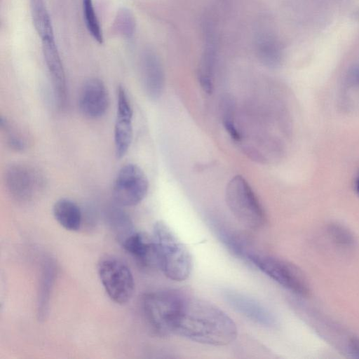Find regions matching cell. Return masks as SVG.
<instances>
[{
	"label": "cell",
	"mask_w": 359,
	"mask_h": 359,
	"mask_svg": "<svg viewBox=\"0 0 359 359\" xmlns=\"http://www.w3.org/2000/svg\"><path fill=\"white\" fill-rule=\"evenodd\" d=\"M234 321L215 305L188 294L184 296L173 323L172 333L211 346H225L235 340Z\"/></svg>",
	"instance_id": "cell-1"
},
{
	"label": "cell",
	"mask_w": 359,
	"mask_h": 359,
	"mask_svg": "<svg viewBox=\"0 0 359 359\" xmlns=\"http://www.w3.org/2000/svg\"><path fill=\"white\" fill-rule=\"evenodd\" d=\"M158 268L174 281L189 278L192 269V259L186 245L163 221L156 222L153 228Z\"/></svg>",
	"instance_id": "cell-2"
},
{
	"label": "cell",
	"mask_w": 359,
	"mask_h": 359,
	"mask_svg": "<svg viewBox=\"0 0 359 359\" xmlns=\"http://www.w3.org/2000/svg\"><path fill=\"white\" fill-rule=\"evenodd\" d=\"M186 294L175 289L154 291L143 296V314L154 334L159 337L173 334L174 320Z\"/></svg>",
	"instance_id": "cell-3"
},
{
	"label": "cell",
	"mask_w": 359,
	"mask_h": 359,
	"mask_svg": "<svg viewBox=\"0 0 359 359\" xmlns=\"http://www.w3.org/2000/svg\"><path fill=\"white\" fill-rule=\"evenodd\" d=\"M225 200L236 219L245 226L258 229L266 223L265 212L250 185L241 175L228 182Z\"/></svg>",
	"instance_id": "cell-4"
},
{
	"label": "cell",
	"mask_w": 359,
	"mask_h": 359,
	"mask_svg": "<svg viewBox=\"0 0 359 359\" xmlns=\"http://www.w3.org/2000/svg\"><path fill=\"white\" fill-rule=\"evenodd\" d=\"M246 261L277 283L295 293L306 297L309 294L310 287L306 278L299 268L285 259L259 254L252 250Z\"/></svg>",
	"instance_id": "cell-5"
},
{
	"label": "cell",
	"mask_w": 359,
	"mask_h": 359,
	"mask_svg": "<svg viewBox=\"0 0 359 359\" xmlns=\"http://www.w3.org/2000/svg\"><path fill=\"white\" fill-rule=\"evenodd\" d=\"M97 273L106 293L113 302L124 304L131 299L134 278L122 261L114 257L103 258L98 263Z\"/></svg>",
	"instance_id": "cell-6"
},
{
	"label": "cell",
	"mask_w": 359,
	"mask_h": 359,
	"mask_svg": "<svg viewBox=\"0 0 359 359\" xmlns=\"http://www.w3.org/2000/svg\"><path fill=\"white\" fill-rule=\"evenodd\" d=\"M149 181L137 165L127 163L117 173L112 194L119 206L130 207L139 204L147 196Z\"/></svg>",
	"instance_id": "cell-7"
},
{
	"label": "cell",
	"mask_w": 359,
	"mask_h": 359,
	"mask_svg": "<svg viewBox=\"0 0 359 359\" xmlns=\"http://www.w3.org/2000/svg\"><path fill=\"white\" fill-rule=\"evenodd\" d=\"M6 187L11 196L18 201H29L41 189L42 175L32 167L20 163L9 165L5 172Z\"/></svg>",
	"instance_id": "cell-8"
},
{
	"label": "cell",
	"mask_w": 359,
	"mask_h": 359,
	"mask_svg": "<svg viewBox=\"0 0 359 359\" xmlns=\"http://www.w3.org/2000/svg\"><path fill=\"white\" fill-rule=\"evenodd\" d=\"M133 111L127 92L123 86L117 89V108L114 125L115 154L123 157L128 152L133 140Z\"/></svg>",
	"instance_id": "cell-9"
},
{
	"label": "cell",
	"mask_w": 359,
	"mask_h": 359,
	"mask_svg": "<svg viewBox=\"0 0 359 359\" xmlns=\"http://www.w3.org/2000/svg\"><path fill=\"white\" fill-rule=\"evenodd\" d=\"M223 297L235 311L265 327H272L276 324L273 313L257 300L243 293L232 290L223 291Z\"/></svg>",
	"instance_id": "cell-10"
},
{
	"label": "cell",
	"mask_w": 359,
	"mask_h": 359,
	"mask_svg": "<svg viewBox=\"0 0 359 359\" xmlns=\"http://www.w3.org/2000/svg\"><path fill=\"white\" fill-rule=\"evenodd\" d=\"M79 106L81 113L89 118H97L104 114L109 106V95L101 80L91 78L83 83Z\"/></svg>",
	"instance_id": "cell-11"
},
{
	"label": "cell",
	"mask_w": 359,
	"mask_h": 359,
	"mask_svg": "<svg viewBox=\"0 0 359 359\" xmlns=\"http://www.w3.org/2000/svg\"><path fill=\"white\" fill-rule=\"evenodd\" d=\"M44 59L53 86V90L60 106L65 104L67 100L66 78L62 60L54 38L42 39Z\"/></svg>",
	"instance_id": "cell-12"
},
{
	"label": "cell",
	"mask_w": 359,
	"mask_h": 359,
	"mask_svg": "<svg viewBox=\"0 0 359 359\" xmlns=\"http://www.w3.org/2000/svg\"><path fill=\"white\" fill-rule=\"evenodd\" d=\"M137 262L144 268H158L157 255L152 236L135 231L121 245Z\"/></svg>",
	"instance_id": "cell-13"
},
{
	"label": "cell",
	"mask_w": 359,
	"mask_h": 359,
	"mask_svg": "<svg viewBox=\"0 0 359 359\" xmlns=\"http://www.w3.org/2000/svg\"><path fill=\"white\" fill-rule=\"evenodd\" d=\"M142 77L147 95L153 100L158 99L163 92L165 76L158 57L151 51L142 57Z\"/></svg>",
	"instance_id": "cell-14"
},
{
	"label": "cell",
	"mask_w": 359,
	"mask_h": 359,
	"mask_svg": "<svg viewBox=\"0 0 359 359\" xmlns=\"http://www.w3.org/2000/svg\"><path fill=\"white\" fill-rule=\"evenodd\" d=\"M53 215L65 229L77 231L82 223V212L79 206L68 198L57 200L53 207Z\"/></svg>",
	"instance_id": "cell-15"
},
{
	"label": "cell",
	"mask_w": 359,
	"mask_h": 359,
	"mask_svg": "<svg viewBox=\"0 0 359 359\" xmlns=\"http://www.w3.org/2000/svg\"><path fill=\"white\" fill-rule=\"evenodd\" d=\"M260 61L266 66L275 67L281 60V48L276 39L269 32H262L256 41Z\"/></svg>",
	"instance_id": "cell-16"
},
{
	"label": "cell",
	"mask_w": 359,
	"mask_h": 359,
	"mask_svg": "<svg viewBox=\"0 0 359 359\" xmlns=\"http://www.w3.org/2000/svg\"><path fill=\"white\" fill-rule=\"evenodd\" d=\"M107 218L120 245L136 231L129 215L120 207H111L107 211Z\"/></svg>",
	"instance_id": "cell-17"
},
{
	"label": "cell",
	"mask_w": 359,
	"mask_h": 359,
	"mask_svg": "<svg viewBox=\"0 0 359 359\" xmlns=\"http://www.w3.org/2000/svg\"><path fill=\"white\" fill-rule=\"evenodd\" d=\"M206 39V47L203 52L200 67L198 69V77L200 85L203 90L211 94L213 91V71L215 61V51L213 46V39L209 36Z\"/></svg>",
	"instance_id": "cell-18"
},
{
	"label": "cell",
	"mask_w": 359,
	"mask_h": 359,
	"mask_svg": "<svg viewBox=\"0 0 359 359\" xmlns=\"http://www.w3.org/2000/svg\"><path fill=\"white\" fill-rule=\"evenodd\" d=\"M30 11L35 29L42 39L54 38L50 18L43 0H30Z\"/></svg>",
	"instance_id": "cell-19"
},
{
	"label": "cell",
	"mask_w": 359,
	"mask_h": 359,
	"mask_svg": "<svg viewBox=\"0 0 359 359\" xmlns=\"http://www.w3.org/2000/svg\"><path fill=\"white\" fill-rule=\"evenodd\" d=\"M86 27L91 36L100 43L103 36L101 27L94 10L93 0H82Z\"/></svg>",
	"instance_id": "cell-20"
},
{
	"label": "cell",
	"mask_w": 359,
	"mask_h": 359,
	"mask_svg": "<svg viewBox=\"0 0 359 359\" xmlns=\"http://www.w3.org/2000/svg\"><path fill=\"white\" fill-rule=\"evenodd\" d=\"M222 123L226 132L235 141L241 140V135L234 121V103L231 99L226 97L222 102Z\"/></svg>",
	"instance_id": "cell-21"
},
{
	"label": "cell",
	"mask_w": 359,
	"mask_h": 359,
	"mask_svg": "<svg viewBox=\"0 0 359 359\" xmlns=\"http://www.w3.org/2000/svg\"><path fill=\"white\" fill-rule=\"evenodd\" d=\"M115 29L125 37H130L135 30V20L131 13L126 8L120 10L114 22Z\"/></svg>",
	"instance_id": "cell-22"
},
{
	"label": "cell",
	"mask_w": 359,
	"mask_h": 359,
	"mask_svg": "<svg viewBox=\"0 0 359 359\" xmlns=\"http://www.w3.org/2000/svg\"><path fill=\"white\" fill-rule=\"evenodd\" d=\"M328 231L333 240L341 246L352 248L355 244V239L353 234L347 229L340 225L330 226Z\"/></svg>",
	"instance_id": "cell-23"
},
{
	"label": "cell",
	"mask_w": 359,
	"mask_h": 359,
	"mask_svg": "<svg viewBox=\"0 0 359 359\" xmlns=\"http://www.w3.org/2000/svg\"><path fill=\"white\" fill-rule=\"evenodd\" d=\"M6 131L10 132L9 130ZM8 144L12 149L16 151H23L26 147V143L24 139L19 135L14 133H11V132L8 134Z\"/></svg>",
	"instance_id": "cell-24"
},
{
	"label": "cell",
	"mask_w": 359,
	"mask_h": 359,
	"mask_svg": "<svg viewBox=\"0 0 359 359\" xmlns=\"http://www.w3.org/2000/svg\"><path fill=\"white\" fill-rule=\"evenodd\" d=\"M348 348L351 354L355 357L359 358V339L357 337H352L349 340Z\"/></svg>",
	"instance_id": "cell-25"
},
{
	"label": "cell",
	"mask_w": 359,
	"mask_h": 359,
	"mask_svg": "<svg viewBox=\"0 0 359 359\" xmlns=\"http://www.w3.org/2000/svg\"><path fill=\"white\" fill-rule=\"evenodd\" d=\"M355 189H356V191H357L358 194L359 195V176H358V177L357 179V181H356Z\"/></svg>",
	"instance_id": "cell-26"
}]
</instances>
